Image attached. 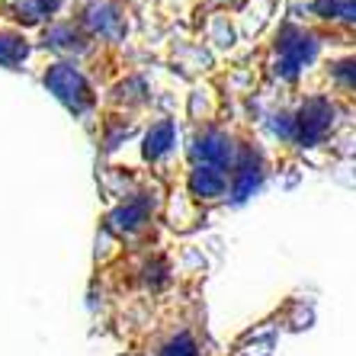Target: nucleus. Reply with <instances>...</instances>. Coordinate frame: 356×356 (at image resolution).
<instances>
[{
	"mask_svg": "<svg viewBox=\"0 0 356 356\" xmlns=\"http://www.w3.org/2000/svg\"><path fill=\"white\" fill-rule=\"evenodd\" d=\"M45 83H49L51 93H55L61 103H67V106L77 109V113L90 103V87H87V81L81 77V71H74V65H55L49 74H45Z\"/></svg>",
	"mask_w": 356,
	"mask_h": 356,
	"instance_id": "obj_1",
	"label": "nucleus"
},
{
	"mask_svg": "<svg viewBox=\"0 0 356 356\" xmlns=\"http://www.w3.org/2000/svg\"><path fill=\"white\" fill-rule=\"evenodd\" d=\"M19 58H26L23 39L10 33H0V65H19Z\"/></svg>",
	"mask_w": 356,
	"mask_h": 356,
	"instance_id": "obj_2",
	"label": "nucleus"
}]
</instances>
